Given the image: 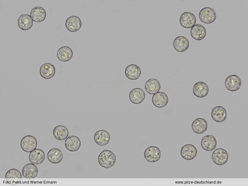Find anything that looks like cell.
<instances>
[{"label":"cell","instance_id":"6da1fadb","mask_svg":"<svg viewBox=\"0 0 248 186\" xmlns=\"http://www.w3.org/2000/svg\"><path fill=\"white\" fill-rule=\"evenodd\" d=\"M116 161L115 154L111 150L105 149L99 154L98 161L100 165L105 168H110L113 166Z\"/></svg>","mask_w":248,"mask_h":186},{"label":"cell","instance_id":"7a4b0ae2","mask_svg":"<svg viewBox=\"0 0 248 186\" xmlns=\"http://www.w3.org/2000/svg\"><path fill=\"white\" fill-rule=\"evenodd\" d=\"M199 16L201 21L206 24H209L215 21L216 15L213 9L210 7H205L200 11Z\"/></svg>","mask_w":248,"mask_h":186},{"label":"cell","instance_id":"3957f363","mask_svg":"<svg viewBox=\"0 0 248 186\" xmlns=\"http://www.w3.org/2000/svg\"><path fill=\"white\" fill-rule=\"evenodd\" d=\"M144 157L148 162L154 163L159 161L161 156V152L157 147L151 146L147 148L144 152Z\"/></svg>","mask_w":248,"mask_h":186},{"label":"cell","instance_id":"277c9868","mask_svg":"<svg viewBox=\"0 0 248 186\" xmlns=\"http://www.w3.org/2000/svg\"><path fill=\"white\" fill-rule=\"evenodd\" d=\"M212 159L216 164L223 165L226 164L228 160V154L225 149L223 148H218L213 152Z\"/></svg>","mask_w":248,"mask_h":186},{"label":"cell","instance_id":"5b68a950","mask_svg":"<svg viewBox=\"0 0 248 186\" xmlns=\"http://www.w3.org/2000/svg\"><path fill=\"white\" fill-rule=\"evenodd\" d=\"M20 144L23 151L30 153L37 148V141L34 137L31 135H27L22 139Z\"/></svg>","mask_w":248,"mask_h":186},{"label":"cell","instance_id":"8992f818","mask_svg":"<svg viewBox=\"0 0 248 186\" xmlns=\"http://www.w3.org/2000/svg\"><path fill=\"white\" fill-rule=\"evenodd\" d=\"M241 84L240 78L236 75H232L228 76L225 81V85L228 91H234L240 88Z\"/></svg>","mask_w":248,"mask_h":186},{"label":"cell","instance_id":"52a82bcc","mask_svg":"<svg viewBox=\"0 0 248 186\" xmlns=\"http://www.w3.org/2000/svg\"><path fill=\"white\" fill-rule=\"evenodd\" d=\"M196 22V18L194 14L189 12L183 13L179 19L181 26L186 29H189L194 26Z\"/></svg>","mask_w":248,"mask_h":186},{"label":"cell","instance_id":"ba28073f","mask_svg":"<svg viewBox=\"0 0 248 186\" xmlns=\"http://www.w3.org/2000/svg\"><path fill=\"white\" fill-rule=\"evenodd\" d=\"M197 153V150L193 145L188 144L183 146L180 150V154L184 159L192 160L195 157Z\"/></svg>","mask_w":248,"mask_h":186},{"label":"cell","instance_id":"9c48e42d","mask_svg":"<svg viewBox=\"0 0 248 186\" xmlns=\"http://www.w3.org/2000/svg\"><path fill=\"white\" fill-rule=\"evenodd\" d=\"M82 24L80 18L75 16H71L68 17L65 23L67 29L71 32H75L79 30L81 27Z\"/></svg>","mask_w":248,"mask_h":186},{"label":"cell","instance_id":"30bf717a","mask_svg":"<svg viewBox=\"0 0 248 186\" xmlns=\"http://www.w3.org/2000/svg\"><path fill=\"white\" fill-rule=\"evenodd\" d=\"M64 145L66 149L69 151L75 152L80 148L81 146V142L77 136L71 135L66 139Z\"/></svg>","mask_w":248,"mask_h":186},{"label":"cell","instance_id":"8fae6325","mask_svg":"<svg viewBox=\"0 0 248 186\" xmlns=\"http://www.w3.org/2000/svg\"><path fill=\"white\" fill-rule=\"evenodd\" d=\"M211 116L215 121L218 122H222L227 118V111L222 106H218L215 107L212 110Z\"/></svg>","mask_w":248,"mask_h":186},{"label":"cell","instance_id":"7c38bea8","mask_svg":"<svg viewBox=\"0 0 248 186\" xmlns=\"http://www.w3.org/2000/svg\"><path fill=\"white\" fill-rule=\"evenodd\" d=\"M152 101L154 105L156 107L162 108L167 104L168 98L165 93L162 92H158L153 96Z\"/></svg>","mask_w":248,"mask_h":186},{"label":"cell","instance_id":"4fadbf2b","mask_svg":"<svg viewBox=\"0 0 248 186\" xmlns=\"http://www.w3.org/2000/svg\"><path fill=\"white\" fill-rule=\"evenodd\" d=\"M110 139L109 134L104 130L97 131L94 135V140L95 143L100 146H104L107 144Z\"/></svg>","mask_w":248,"mask_h":186},{"label":"cell","instance_id":"5bb4252c","mask_svg":"<svg viewBox=\"0 0 248 186\" xmlns=\"http://www.w3.org/2000/svg\"><path fill=\"white\" fill-rule=\"evenodd\" d=\"M175 50L179 52L186 51L189 46V42L188 39L184 36H179L174 39L173 43Z\"/></svg>","mask_w":248,"mask_h":186},{"label":"cell","instance_id":"9a60e30c","mask_svg":"<svg viewBox=\"0 0 248 186\" xmlns=\"http://www.w3.org/2000/svg\"><path fill=\"white\" fill-rule=\"evenodd\" d=\"M217 141L216 138L213 135H207L202 139L201 144L202 148L206 151H211L216 147Z\"/></svg>","mask_w":248,"mask_h":186},{"label":"cell","instance_id":"2e32d148","mask_svg":"<svg viewBox=\"0 0 248 186\" xmlns=\"http://www.w3.org/2000/svg\"><path fill=\"white\" fill-rule=\"evenodd\" d=\"M208 86L204 82H199L196 83L193 88V92L196 96L203 98L206 96L209 92Z\"/></svg>","mask_w":248,"mask_h":186},{"label":"cell","instance_id":"e0dca14e","mask_svg":"<svg viewBox=\"0 0 248 186\" xmlns=\"http://www.w3.org/2000/svg\"><path fill=\"white\" fill-rule=\"evenodd\" d=\"M131 102L135 104H139L142 102L145 98V93L140 88H135L130 91L129 95Z\"/></svg>","mask_w":248,"mask_h":186},{"label":"cell","instance_id":"ac0fdd59","mask_svg":"<svg viewBox=\"0 0 248 186\" xmlns=\"http://www.w3.org/2000/svg\"><path fill=\"white\" fill-rule=\"evenodd\" d=\"M45 158L44 152L39 148H35L31 151L29 154V159L32 163L39 165L42 163Z\"/></svg>","mask_w":248,"mask_h":186},{"label":"cell","instance_id":"d6986e66","mask_svg":"<svg viewBox=\"0 0 248 186\" xmlns=\"http://www.w3.org/2000/svg\"><path fill=\"white\" fill-rule=\"evenodd\" d=\"M17 24L20 29L26 31L30 29L32 27L33 20L29 15L23 14L19 17Z\"/></svg>","mask_w":248,"mask_h":186},{"label":"cell","instance_id":"ffe728a7","mask_svg":"<svg viewBox=\"0 0 248 186\" xmlns=\"http://www.w3.org/2000/svg\"><path fill=\"white\" fill-rule=\"evenodd\" d=\"M206 33L205 28L200 24H195L192 27L190 30L191 37L197 40L203 39L206 36Z\"/></svg>","mask_w":248,"mask_h":186},{"label":"cell","instance_id":"44dd1931","mask_svg":"<svg viewBox=\"0 0 248 186\" xmlns=\"http://www.w3.org/2000/svg\"><path fill=\"white\" fill-rule=\"evenodd\" d=\"M30 16L34 22H40L45 20L46 17V12L42 7H36L31 10Z\"/></svg>","mask_w":248,"mask_h":186},{"label":"cell","instance_id":"7402d4cb","mask_svg":"<svg viewBox=\"0 0 248 186\" xmlns=\"http://www.w3.org/2000/svg\"><path fill=\"white\" fill-rule=\"evenodd\" d=\"M55 69L53 65L50 63H46L41 66L40 69V75L43 78L49 79L55 75Z\"/></svg>","mask_w":248,"mask_h":186},{"label":"cell","instance_id":"603a6c76","mask_svg":"<svg viewBox=\"0 0 248 186\" xmlns=\"http://www.w3.org/2000/svg\"><path fill=\"white\" fill-rule=\"evenodd\" d=\"M206 121L202 118H198L195 120L192 124L193 131L197 134H200L205 132L207 128Z\"/></svg>","mask_w":248,"mask_h":186},{"label":"cell","instance_id":"cb8c5ba5","mask_svg":"<svg viewBox=\"0 0 248 186\" xmlns=\"http://www.w3.org/2000/svg\"><path fill=\"white\" fill-rule=\"evenodd\" d=\"M125 74L128 79L131 80L137 79L141 74V70L139 66L135 64H131L126 68Z\"/></svg>","mask_w":248,"mask_h":186},{"label":"cell","instance_id":"d4e9b609","mask_svg":"<svg viewBox=\"0 0 248 186\" xmlns=\"http://www.w3.org/2000/svg\"><path fill=\"white\" fill-rule=\"evenodd\" d=\"M38 170L37 166L33 163H28L23 168L22 172L23 176L26 178L33 179L37 177Z\"/></svg>","mask_w":248,"mask_h":186},{"label":"cell","instance_id":"484cf974","mask_svg":"<svg viewBox=\"0 0 248 186\" xmlns=\"http://www.w3.org/2000/svg\"><path fill=\"white\" fill-rule=\"evenodd\" d=\"M57 55L58 58L60 61L66 62L69 61L72 58L73 52L69 47L64 46L58 49Z\"/></svg>","mask_w":248,"mask_h":186},{"label":"cell","instance_id":"4316f807","mask_svg":"<svg viewBox=\"0 0 248 186\" xmlns=\"http://www.w3.org/2000/svg\"><path fill=\"white\" fill-rule=\"evenodd\" d=\"M161 88L159 82L156 79L151 78L146 82L145 88L146 91L150 94H154L159 91Z\"/></svg>","mask_w":248,"mask_h":186},{"label":"cell","instance_id":"83f0119b","mask_svg":"<svg viewBox=\"0 0 248 186\" xmlns=\"http://www.w3.org/2000/svg\"><path fill=\"white\" fill-rule=\"evenodd\" d=\"M53 134L56 139L58 140H63L68 137L69 132L68 129L65 126L59 125L53 129Z\"/></svg>","mask_w":248,"mask_h":186},{"label":"cell","instance_id":"f1b7e54d","mask_svg":"<svg viewBox=\"0 0 248 186\" xmlns=\"http://www.w3.org/2000/svg\"><path fill=\"white\" fill-rule=\"evenodd\" d=\"M47 157L49 161L52 163L56 164L60 162L63 158L62 151L57 148H53L48 152Z\"/></svg>","mask_w":248,"mask_h":186},{"label":"cell","instance_id":"f546056e","mask_svg":"<svg viewBox=\"0 0 248 186\" xmlns=\"http://www.w3.org/2000/svg\"><path fill=\"white\" fill-rule=\"evenodd\" d=\"M5 177L6 179H21L22 175L19 170L13 168L9 170L7 172Z\"/></svg>","mask_w":248,"mask_h":186}]
</instances>
